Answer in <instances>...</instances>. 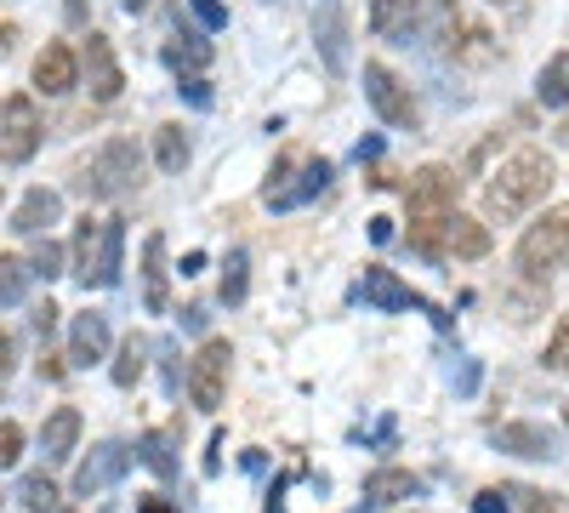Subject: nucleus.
Listing matches in <instances>:
<instances>
[{"mask_svg":"<svg viewBox=\"0 0 569 513\" xmlns=\"http://www.w3.org/2000/svg\"><path fill=\"white\" fill-rule=\"evenodd\" d=\"M365 103L382 115V126H393V131H416L421 126V103L410 98V86L388 63H365Z\"/></svg>","mask_w":569,"mask_h":513,"instance_id":"obj_6","label":"nucleus"},{"mask_svg":"<svg viewBox=\"0 0 569 513\" xmlns=\"http://www.w3.org/2000/svg\"><path fill=\"white\" fill-rule=\"evenodd\" d=\"M18 496H23L29 513H52V507H58V485H52V474H23Z\"/></svg>","mask_w":569,"mask_h":513,"instance_id":"obj_29","label":"nucleus"},{"mask_svg":"<svg viewBox=\"0 0 569 513\" xmlns=\"http://www.w3.org/2000/svg\"><path fill=\"white\" fill-rule=\"evenodd\" d=\"M80 428H86V416H80L74 405H58L52 416H46V423H40V456H46V468H58V462L74 456Z\"/></svg>","mask_w":569,"mask_h":513,"instance_id":"obj_16","label":"nucleus"},{"mask_svg":"<svg viewBox=\"0 0 569 513\" xmlns=\"http://www.w3.org/2000/svg\"><path fill=\"white\" fill-rule=\"evenodd\" d=\"M142 303L149 314H166V235H149L142 240Z\"/></svg>","mask_w":569,"mask_h":513,"instance_id":"obj_21","label":"nucleus"},{"mask_svg":"<svg viewBox=\"0 0 569 513\" xmlns=\"http://www.w3.org/2000/svg\"><path fill=\"white\" fill-rule=\"evenodd\" d=\"M29 319H34V332H40V337H52V332H58V303H52V297L34 303V314H29Z\"/></svg>","mask_w":569,"mask_h":513,"instance_id":"obj_38","label":"nucleus"},{"mask_svg":"<svg viewBox=\"0 0 569 513\" xmlns=\"http://www.w3.org/2000/svg\"><path fill=\"white\" fill-rule=\"evenodd\" d=\"M228 359H233L228 337H206L200 354H194V365H188V399H194L200 411H217L222 405V394H228Z\"/></svg>","mask_w":569,"mask_h":513,"instance_id":"obj_9","label":"nucleus"},{"mask_svg":"<svg viewBox=\"0 0 569 513\" xmlns=\"http://www.w3.org/2000/svg\"><path fill=\"white\" fill-rule=\"evenodd\" d=\"M536 98L547 109H569V52H552L536 75Z\"/></svg>","mask_w":569,"mask_h":513,"instance_id":"obj_24","label":"nucleus"},{"mask_svg":"<svg viewBox=\"0 0 569 513\" xmlns=\"http://www.w3.org/2000/svg\"><path fill=\"white\" fill-rule=\"evenodd\" d=\"M177 91H182V98L194 103V109H211V80H206V75H194V80H182Z\"/></svg>","mask_w":569,"mask_h":513,"instance_id":"obj_37","label":"nucleus"},{"mask_svg":"<svg viewBox=\"0 0 569 513\" xmlns=\"http://www.w3.org/2000/svg\"><path fill=\"white\" fill-rule=\"evenodd\" d=\"M541 365H547V371H569V314L558 319V332H552V343H547Z\"/></svg>","mask_w":569,"mask_h":513,"instance_id":"obj_33","label":"nucleus"},{"mask_svg":"<svg viewBox=\"0 0 569 513\" xmlns=\"http://www.w3.org/2000/svg\"><path fill=\"white\" fill-rule=\"evenodd\" d=\"M496 445H501L507 456H530V462L563 456V451H558V428H547V423H501V428H496Z\"/></svg>","mask_w":569,"mask_h":513,"instance_id":"obj_17","label":"nucleus"},{"mask_svg":"<svg viewBox=\"0 0 569 513\" xmlns=\"http://www.w3.org/2000/svg\"><path fill=\"white\" fill-rule=\"evenodd\" d=\"M552 155L547 149H518V155H507L496 171H490V182H485V217L490 223H518L525 211H536L547 195H552Z\"/></svg>","mask_w":569,"mask_h":513,"instance_id":"obj_1","label":"nucleus"},{"mask_svg":"<svg viewBox=\"0 0 569 513\" xmlns=\"http://www.w3.org/2000/svg\"><path fill=\"white\" fill-rule=\"evenodd\" d=\"M74 86H80V52L69 40H46L34 58V91L40 98H69Z\"/></svg>","mask_w":569,"mask_h":513,"instance_id":"obj_11","label":"nucleus"},{"mask_svg":"<svg viewBox=\"0 0 569 513\" xmlns=\"http://www.w3.org/2000/svg\"><path fill=\"white\" fill-rule=\"evenodd\" d=\"M126 468H131V451H126L120 440H103V445L74 468V496H103L109 485L126 480Z\"/></svg>","mask_w":569,"mask_h":513,"instance_id":"obj_12","label":"nucleus"},{"mask_svg":"<svg viewBox=\"0 0 569 513\" xmlns=\"http://www.w3.org/2000/svg\"><path fill=\"white\" fill-rule=\"evenodd\" d=\"M137 513H177V507H171L160 491H142V496H137Z\"/></svg>","mask_w":569,"mask_h":513,"instance_id":"obj_42","label":"nucleus"},{"mask_svg":"<svg viewBox=\"0 0 569 513\" xmlns=\"http://www.w3.org/2000/svg\"><path fill=\"white\" fill-rule=\"evenodd\" d=\"M188 155H194V144H188V131L182 126H160L154 131V160H160V171H182L188 166Z\"/></svg>","mask_w":569,"mask_h":513,"instance_id":"obj_26","label":"nucleus"},{"mask_svg":"<svg viewBox=\"0 0 569 513\" xmlns=\"http://www.w3.org/2000/svg\"><path fill=\"white\" fill-rule=\"evenodd\" d=\"M456 29H461V58H472V63H490L496 58V46H485L490 40L485 23H456Z\"/></svg>","mask_w":569,"mask_h":513,"instance_id":"obj_31","label":"nucleus"},{"mask_svg":"<svg viewBox=\"0 0 569 513\" xmlns=\"http://www.w3.org/2000/svg\"><path fill=\"white\" fill-rule=\"evenodd\" d=\"M222 445H228V434H211V451H206V474H217V468H222Z\"/></svg>","mask_w":569,"mask_h":513,"instance_id":"obj_43","label":"nucleus"},{"mask_svg":"<svg viewBox=\"0 0 569 513\" xmlns=\"http://www.w3.org/2000/svg\"><path fill=\"white\" fill-rule=\"evenodd\" d=\"M12 40H18V29H12V23H0V58L12 52Z\"/></svg>","mask_w":569,"mask_h":513,"instance_id":"obj_47","label":"nucleus"},{"mask_svg":"<svg viewBox=\"0 0 569 513\" xmlns=\"http://www.w3.org/2000/svg\"><path fill=\"white\" fill-rule=\"evenodd\" d=\"M29 268H34V279H58V274H63V246H58V240H46V246H34Z\"/></svg>","mask_w":569,"mask_h":513,"instance_id":"obj_32","label":"nucleus"},{"mask_svg":"<svg viewBox=\"0 0 569 513\" xmlns=\"http://www.w3.org/2000/svg\"><path fill=\"white\" fill-rule=\"evenodd\" d=\"M313 40H319L325 69H330V75H342V69H348V40H353L342 0H319V12H313Z\"/></svg>","mask_w":569,"mask_h":513,"instance_id":"obj_13","label":"nucleus"},{"mask_svg":"<svg viewBox=\"0 0 569 513\" xmlns=\"http://www.w3.org/2000/svg\"><path fill=\"white\" fill-rule=\"evenodd\" d=\"M370 314H405V308H427V314H433L439 325H445V314L433 308V303H427V297H416L410 286H405V279L393 274V268H382V263H370L365 268V279H359V292H353Z\"/></svg>","mask_w":569,"mask_h":513,"instance_id":"obj_8","label":"nucleus"},{"mask_svg":"<svg viewBox=\"0 0 569 513\" xmlns=\"http://www.w3.org/2000/svg\"><path fill=\"white\" fill-rule=\"evenodd\" d=\"M518 496L530 502V513H569V502L563 496H547V491H518Z\"/></svg>","mask_w":569,"mask_h":513,"instance_id":"obj_39","label":"nucleus"},{"mask_svg":"<svg viewBox=\"0 0 569 513\" xmlns=\"http://www.w3.org/2000/svg\"><path fill=\"white\" fill-rule=\"evenodd\" d=\"M370 240H393V217H370Z\"/></svg>","mask_w":569,"mask_h":513,"instance_id":"obj_45","label":"nucleus"},{"mask_svg":"<svg viewBox=\"0 0 569 513\" xmlns=\"http://www.w3.org/2000/svg\"><path fill=\"white\" fill-rule=\"evenodd\" d=\"M80 75H86V91H91V103H114L120 91H126V69L114 58V40L91 29L86 46H80Z\"/></svg>","mask_w":569,"mask_h":513,"instance_id":"obj_10","label":"nucleus"},{"mask_svg":"<svg viewBox=\"0 0 569 513\" xmlns=\"http://www.w3.org/2000/svg\"><path fill=\"white\" fill-rule=\"evenodd\" d=\"M512 263L525 279H552L558 268H569V206H547L525 235H518Z\"/></svg>","mask_w":569,"mask_h":513,"instance_id":"obj_3","label":"nucleus"},{"mask_svg":"<svg viewBox=\"0 0 569 513\" xmlns=\"http://www.w3.org/2000/svg\"><path fill=\"white\" fill-rule=\"evenodd\" d=\"M405 7V0H376V7H370V29L376 34H393V12Z\"/></svg>","mask_w":569,"mask_h":513,"instance_id":"obj_36","label":"nucleus"},{"mask_svg":"<svg viewBox=\"0 0 569 513\" xmlns=\"http://www.w3.org/2000/svg\"><path fill=\"white\" fill-rule=\"evenodd\" d=\"M445 251H450V257H461V263H479V257H490V223L450 211V217H445Z\"/></svg>","mask_w":569,"mask_h":513,"instance_id":"obj_20","label":"nucleus"},{"mask_svg":"<svg viewBox=\"0 0 569 513\" xmlns=\"http://www.w3.org/2000/svg\"><path fill=\"white\" fill-rule=\"evenodd\" d=\"M563 423H569V411H563Z\"/></svg>","mask_w":569,"mask_h":513,"instance_id":"obj_52","label":"nucleus"},{"mask_svg":"<svg viewBox=\"0 0 569 513\" xmlns=\"http://www.w3.org/2000/svg\"><path fill=\"white\" fill-rule=\"evenodd\" d=\"M29 279H34L29 257H0V308L23 303V297H29Z\"/></svg>","mask_w":569,"mask_h":513,"instance_id":"obj_28","label":"nucleus"},{"mask_svg":"<svg viewBox=\"0 0 569 513\" xmlns=\"http://www.w3.org/2000/svg\"><path fill=\"white\" fill-rule=\"evenodd\" d=\"M142 182V149H137V137H109V144H98L86 160H80V177H74V189L86 200H120L131 195Z\"/></svg>","mask_w":569,"mask_h":513,"instance_id":"obj_2","label":"nucleus"},{"mask_svg":"<svg viewBox=\"0 0 569 513\" xmlns=\"http://www.w3.org/2000/svg\"><path fill=\"white\" fill-rule=\"evenodd\" d=\"M507 496H512V491H479L472 513H507Z\"/></svg>","mask_w":569,"mask_h":513,"instance_id":"obj_41","label":"nucleus"},{"mask_svg":"<svg viewBox=\"0 0 569 513\" xmlns=\"http://www.w3.org/2000/svg\"><path fill=\"white\" fill-rule=\"evenodd\" d=\"M142 371H149V343H142V337H126L120 354H114V371H109L114 388H137Z\"/></svg>","mask_w":569,"mask_h":513,"instance_id":"obj_27","label":"nucleus"},{"mask_svg":"<svg viewBox=\"0 0 569 513\" xmlns=\"http://www.w3.org/2000/svg\"><path fill=\"white\" fill-rule=\"evenodd\" d=\"M405 496H421V480L410 468H376V474H365V502L370 507H388V502H405Z\"/></svg>","mask_w":569,"mask_h":513,"instance_id":"obj_22","label":"nucleus"},{"mask_svg":"<svg viewBox=\"0 0 569 513\" xmlns=\"http://www.w3.org/2000/svg\"><path fill=\"white\" fill-rule=\"evenodd\" d=\"M120 7H126V12L137 18V12H149V0H120Z\"/></svg>","mask_w":569,"mask_h":513,"instance_id":"obj_48","label":"nucleus"},{"mask_svg":"<svg viewBox=\"0 0 569 513\" xmlns=\"http://www.w3.org/2000/svg\"><path fill=\"white\" fill-rule=\"evenodd\" d=\"M120 263H126V217H103V246H98V263H91V279H86V292L98 286H120Z\"/></svg>","mask_w":569,"mask_h":513,"instance_id":"obj_19","label":"nucleus"},{"mask_svg":"<svg viewBox=\"0 0 569 513\" xmlns=\"http://www.w3.org/2000/svg\"><path fill=\"white\" fill-rule=\"evenodd\" d=\"M182 325H188V332H206V308H200V303L182 308Z\"/></svg>","mask_w":569,"mask_h":513,"instance_id":"obj_46","label":"nucleus"},{"mask_svg":"<svg viewBox=\"0 0 569 513\" xmlns=\"http://www.w3.org/2000/svg\"><path fill=\"white\" fill-rule=\"evenodd\" d=\"M246 268H251L246 251H233L228 268H222V303H228V308H233V303H246V286H251V274H246Z\"/></svg>","mask_w":569,"mask_h":513,"instance_id":"obj_30","label":"nucleus"},{"mask_svg":"<svg viewBox=\"0 0 569 513\" xmlns=\"http://www.w3.org/2000/svg\"><path fill=\"white\" fill-rule=\"evenodd\" d=\"M63 223V195L58 189H29L12 211V235H52V228Z\"/></svg>","mask_w":569,"mask_h":513,"instance_id":"obj_18","label":"nucleus"},{"mask_svg":"<svg viewBox=\"0 0 569 513\" xmlns=\"http://www.w3.org/2000/svg\"><path fill=\"white\" fill-rule=\"evenodd\" d=\"M18 456H23V428L18 423H0V474L18 468Z\"/></svg>","mask_w":569,"mask_h":513,"instance_id":"obj_34","label":"nucleus"},{"mask_svg":"<svg viewBox=\"0 0 569 513\" xmlns=\"http://www.w3.org/2000/svg\"><path fill=\"white\" fill-rule=\"evenodd\" d=\"M160 58H166V69L171 75H182V80H194V75H206L211 69V58H217V46L200 34V29H177L166 46H160Z\"/></svg>","mask_w":569,"mask_h":513,"instance_id":"obj_15","label":"nucleus"},{"mask_svg":"<svg viewBox=\"0 0 569 513\" xmlns=\"http://www.w3.org/2000/svg\"><path fill=\"white\" fill-rule=\"evenodd\" d=\"M461 200V171L456 166H421L410 182H405V206H410V223H439L450 217Z\"/></svg>","mask_w":569,"mask_h":513,"instance_id":"obj_5","label":"nucleus"},{"mask_svg":"<svg viewBox=\"0 0 569 513\" xmlns=\"http://www.w3.org/2000/svg\"><path fill=\"white\" fill-rule=\"evenodd\" d=\"M558 137H563V144H569V115H563V126H558Z\"/></svg>","mask_w":569,"mask_h":513,"instance_id":"obj_50","label":"nucleus"},{"mask_svg":"<svg viewBox=\"0 0 569 513\" xmlns=\"http://www.w3.org/2000/svg\"><path fill=\"white\" fill-rule=\"evenodd\" d=\"M12 365H18V337L7 332V325H0V383L12 377Z\"/></svg>","mask_w":569,"mask_h":513,"instance_id":"obj_40","label":"nucleus"},{"mask_svg":"<svg viewBox=\"0 0 569 513\" xmlns=\"http://www.w3.org/2000/svg\"><path fill=\"white\" fill-rule=\"evenodd\" d=\"M445 7H456V0H445Z\"/></svg>","mask_w":569,"mask_h":513,"instance_id":"obj_51","label":"nucleus"},{"mask_svg":"<svg viewBox=\"0 0 569 513\" xmlns=\"http://www.w3.org/2000/svg\"><path fill=\"white\" fill-rule=\"evenodd\" d=\"M40 377H46V383H58V377H63V365H58V354H40Z\"/></svg>","mask_w":569,"mask_h":513,"instance_id":"obj_44","label":"nucleus"},{"mask_svg":"<svg viewBox=\"0 0 569 513\" xmlns=\"http://www.w3.org/2000/svg\"><path fill=\"white\" fill-rule=\"evenodd\" d=\"M103 354H109V314H98V308L74 314L69 319V365L86 371V365H98Z\"/></svg>","mask_w":569,"mask_h":513,"instance_id":"obj_14","label":"nucleus"},{"mask_svg":"<svg viewBox=\"0 0 569 513\" xmlns=\"http://www.w3.org/2000/svg\"><path fill=\"white\" fill-rule=\"evenodd\" d=\"M325 189H330V160H302L297 166V155H279L268 189H262V206L268 211H297V206H308Z\"/></svg>","mask_w":569,"mask_h":513,"instance_id":"obj_4","label":"nucleus"},{"mask_svg":"<svg viewBox=\"0 0 569 513\" xmlns=\"http://www.w3.org/2000/svg\"><path fill=\"white\" fill-rule=\"evenodd\" d=\"M137 462H149V468H154L160 480H177V468H182L177 451H171V434H166V428H149V434L137 440Z\"/></svg>","mask_w":569,"mask_h":513,"instance_id":"obj_25","label":"nucleus"},{"mask_svg":"<svg viewBox=\"0 0 569 513\" xmlns=\"http://www.w3.org/2000/svg\"><path fill=\"white\" fill-rule=\"evenodd\" d=\"M98 246H103V217H74V279H80V286H86V279H91V263H98Z\"/></svg>","mask_w":569,"mask_h":513,"instance_id":"obj_23","label":"nucleus"},{"mask_svg":"<svg viewBox=\"0 0 569 513\" xmlns=\"http://www.w3.org/2000/svg\"><path fill=\"white\" fill-rule=\"evenodd\" d=\"M188 7H194V18H200V29H206V34L228 29V7H222V0H188Z\"/></svg>","mask_w":569,"mask_h":513,"instance_id":"obj_35","label":"nucleus"},{"mask_svg":"<svg viewBox=\"0 0 569 513\" xmlns=\"http://www.w3.org/2000/svg\"><path fill=\"white\" fill-rule=\"evenodd\" d=\"M40 137H46V126H40L34 98H29V91H12V98L0 103V166H23V160H34Z\"/></svg>","mask_w":569,"mask_h":513,"instance_id":"obj_7","label":"nucleus"},{"mask_svg":"<svg viewBox=\"0 0 569 513\" xmlns=\"http://www.w3.org/2000/svg\"><path fill=\"white\" fill-rule=\"evenodd\" d=\"M69 18H74V23L86 18V0H69Z\"/></svg>","mask_w":569,"mask_h":513,"instance_id":"obj_49","label":"nucleus"}]
</instances>
